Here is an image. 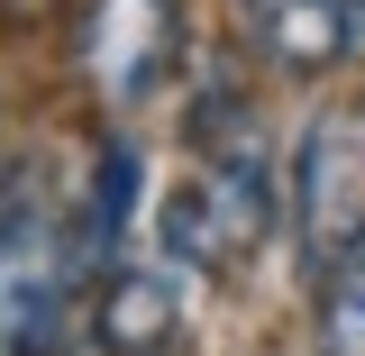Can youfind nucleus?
Instances as JSON below:
<instances>
[{
    "label": "nucleus",
    "instance_id": "nucleus-1",
    "mask_svg": "<svg viewBox=\"0 0 365 356\" xmlns=\"http://www.w3.org/2000/svg\"><path fill=\"white\" fill-rule=\"evenodd\" d=\"M192 137H201V165L165 201V247H174V265L210 274V265H228V256H247V247L274 238V220H283V174H274L256 119L228 91H210L192 110Z\"/></svg>",
    "mask_w": 365,
    "mask_h": 356
},
{
    "label": "nucleus",
    "instance_id": "nucleus-2",
    "mask_svg": "<svg viewBox=\"0 0 365 356\" xmlns=\"http://www.w3.org/2000/svg\"><path fill=\"white\" fill-rule=\"evenodd\" d=\"M73 320V238L46 183H0V356H55Z\"/></svg>",
    "mask_w": 365,
    "mask_h": 356
},
{
    "label": "nucleus",
    "instance_id": "nucleus-3",
    "mask_svg": "<svg viewBox=\"0 0 365 356\" xmlns=\"http://www.w3.org/2000/svg\"><path fill=\"white\" fill-rule=\"evenodd\" d=\"M174 64V0H91L83 19V73L110 110H128L155 91V73Z\"/></svg>",
    "mask_w": 365,
    "mask_h": 356
},
{
    "label": "nucleus",
    "instance_id": "nucleus-4",
    "mask_svg": "<svg viewBox=\"0 0 365 356\" xmlns=\"http://www.w3.org/2000/svg\"><path fill=\"white\" fill-rule=\"evenodd\" d=\"M356 174H365V128L356 119H311L283 183H292V228L311 238L319 256L356 228Z\"/></svg>",
    "mask_w": 365,
    "mask_h": 356
},
{
    "label": "nucleus",
    "instance_id": "nucleus-5",
    "mask_svg": "<svg viewBox=\"0 0 365 356\" xmlns=\"http://www.w3.org/2000/svg\"><path fill=\"white\" fill-rule=\"evenodd\" d=\"M182 338V283L174 265H101L91 293V347L101 356H165Z\"/></svg>",
    "mask_w": 365,
    "mask_h": 356
},
{
    "label": "nucleus",
    "instance_id": "nucleus-6",
    "mask_svg": "<svg viewBox=\"0 0 365 356\" xmlns=\"http://www.w3.org/2000/svg\"><path fill=\"white\" fill-rule=\"evenodd\" d=\"M128 210H137V146H128V137H101L83 201L64 210V238H73V274L119 265V247H128Z\"/></svg>",
    "mask_w": 365,
    "mask_h": 356
},
{
    "label": "nucleus",
    "instance_id": "nucleus-7",
    "mask_svg": "<svg viewBox=\"0 0 365 356\" xmlns=\"http://www.w3.org/2000/svg\"><path fill=\"white\" fill-rule=\"evenodd\" d=\"M237 9H247V46H265L283 73H319L356 55V28L338 0H237Z\"/></svg>",
    "mask_w": 365,
    "mask_h": 356
},
{
    "label": "nucleus",
    "instance_id": "nucleus-8",
    "mask_svg": "<svg viewBox=\"0 0 365 356\" xmlns=\"http://www.w3.org/2000/svg\"><path fill=\"white\" fill-rule=\"evenodd\" d=\"M319 356H365V220L319 265Z\"/></svg>",
    "mask_w": 365,
    "mask_h": 356
},
{
    "label": "nucleus",
    "instance_id": "nucleus-9",
    "mask_svg": "<svg viewBox=\"0 0 365 356\" xmlns=\"http://www.w3.org/2000/svg\"><path fill=\"white\" fill-rule=\"evenodd\" d=\"M0 9H9V19H37V9H55V0H0Z\"/></svg>",
    "mask_w": 365,
    "mask_h": 356
},
{
    "label": "nucleus",
    "instance_id": "nucleus-10",
    "mask_svg": "<svg viewBox=\"0 0 365 356\" xmlns=\"http://www.w3.org/2000/svg\"><path fill=\"white\" fill-rule=\"evenodd\" d=\"M338 9H347V28H356V46H365V0H338Z\"/></svg>",
    "mask_w": 365,
    "mask_h": 356
}]
</instances>
